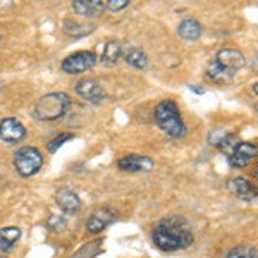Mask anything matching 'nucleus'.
I'll list each match as a JSON object with an SVG mask.
<instances>
[{
  "label": "nucleus",
  "mask_w": 258,
  "mask_h": 258,
  "mask_svg": "<svg viewBox=\"0 0 258 258\" xmlns=\"http://www.w3.org/2000/svg\"><path fill=\"white\" fill-rule=\"evenodd\" d=\"M152 239L160 251L172 253L188 248L193 243L195 234L188 219L181 215H170L157 222L152 232Z\"/></svg>",
  "instance_id": "nucleus-1"
},
{
  "label": "nucleus",
  "mask_w": 258,
  "mask_h": 258,
  "mask_svg": "<svg viewBox=\"0 0 258 258\" xmlns=\"http://www.w3.org/2000/svg\"><path fill=\"white\" fill-rule=\"evenodd\" d=\"M153 119H155L157 126L170 138H182L186 135V124L174 100H162L155 107Z\"/></svg>",
  "instance_id": "nucleus-2"
},
{
  "label": "nucleus",
  "mask_w": 258,
  "mask_h": 258,
  "mask_svg": "<svg viewBox=\"0 0 258 258\" xmlns=\"http://www.w3.org/2000/svg\"><path fill=\"white\" fill-rule=\"evenodd\" d=\"M69 107H71V98L68 93H64V91L48 93L35 103L31 115L38 120H57L62 115H66Z\"/></svg>",
  "instance_id": "nucleus-3"
},
{
  "label": "nucleus",
  "mask_w": 258,
  "mask_h": 258,
  "mask_svg": "<svg viewBox=\"0 0 258 258\" xmlns=\"http://www.w3.org/2000/svg\"><path fill=\"white\" fill-rule=\"evenodd\" d=\"M43 165V157H41L40 150L33 147H24L21 148L14 155V167L16 172L23 177H30L33 174H36Z\"/></svg>",
  "instance_id": "nucleus-4"
},
{
  "label": "nucleus",
  "mask_w": 258,
  "mask_h": 258,
  "mask_svg": "<svg viewBox=\"0 0 258 258\" xmlns=\"http://www.w3.org/2000/svg\"><path fill=\"white\" fill-rule=\"evenodd\" d=\"M98 62L97 53L90 52V50H85V52H76L73 55L66 57L62 60V71L68 74H81L86 73V71L93 69Z\"/></svg>",
  "instance_id": "nucleus-5"
},
{
  "label": "nucleus",
  "mask_w": 258,
  "mask_h": 258,
  "mask_svg": "<svg viewBox=\"0 0 258 258\" xmlns=\"http://www.w3.org/2000/svg\"><path fill=\"white\" fill-rule=\"evenodd\" d=\"M214 60L217 62V64L224 71H227L229 74H232V76H236V73L243 69L244 64H246V59H244V55L239 52V50H236V48H222V50H219V52L215 53Z\"/></svg>",
  "instance_id": "nucleus-6"
},
{
  "label": "nucleus",
  "mask_w": 258,
  "mask_h": 258,
  "mask_svg": "<svg viewBox=\"0 0 258 258\" xmlns=\"http://www.w3.org/2000/svg\"><path fill=\"white\" fill-rule=\"evenodd\" d=\"M255 157H256V145L243 141V143L236 145L234 150L229 153L227 160H229V164H231V167L241 169V167H246V165L251 164V160L255 159Z\"/></svg>",
  "instance_id": "nucleus-7"
},
{
  "label": "nucleus",
  "mask_w": 258,
  "mask_h": 258,
  "mask_svg": "<svg viewBox=\"0 0 258 258\" xmlns=\"http://www.w3.org/2000/svg\"><path fill=\"white\" fill-rule=\"evenodd\" d=\"M74 90H76V93L80 95L83 100L91 102V103H100V102H103V100L107 98L105 90H103L95 80H86V78H85V80L76 83Z\"/></svg>",
  "instance_id": "nucleus-8"
},
{
  "label": "nucleus",
  "mask_w": 258,
  "mask_h": 258,
  "mask_svg": "<svg viewBox=\"0 0 258 258\" xmlns=\"http://www.w3.org/2000/svg\"><path fill=\"white\" fill-rule=\"evenodd\" d=\"M26 136V127L14 117H7L0 122V140L6 143H19Z\"/></svg>",
  "instance_id": "nucleus-9"
},
{
  "label": "nucleus",
  "mask_w": 258,
  "mask_h": 258,
  "mask_svg": "<svg viewBox=\"0 0 258 258\" xmlns=\"http://www.w3.org/2000/svg\"><path fill=\"white\" fill-rule=\"evenodd\" d=\"M117 167L124 172H148L153 169V160L147 155H126L117 162Z\"/></svg>",
  "instance_id": "nucleus-10"
},
{
  "label": "nucleus",
  "mask_w": 258,
  "mask_h": 258,
  "mask_svg": "<svg viewBox=\"0 0 258 258\" xmlns=\"http://www.w3.org/2000/svg\"><path fill=\"white\" fill-rule=\"evenodd\" d=\"M227 189L231 191L234 197H238L244 202H251L256 198V186L251 184L248 179L244 177H234L227 181Z\"/></svg>",
  "instance_id": "nucleus-11"
},
{
  "label": "nucleus",
  "mask_w": 258,
  "mask_h": 258,
  "mask_svg": "<svg viewBox=\"0 0 258 258\" xmlns=\"http://www.w3.org/2000/svg\"><path fill=\"white\" fill-rule=\"evenodd\" d=\"M114 219H115V214L112 210L98 209L90 215L88 220H86V229H88L91 234H98V232L103 231L109 224L114 222Z\"/></svg>",
  "instance_id": "nucleus-12"
},
{
  "label": "nucleus",
  "mask_w": 258,
  "mask_h": 258,
  "mask_svg": "<svg viewBox=\"0 0 258 258\" xmlns=\"http://www.w3.org/2000/svg\"><path fill=\"white\" fill-rule=\"evenodd\" d=\"M73 9L83 18H98L105 11L103 0H73Z\"/></svg>",
  "instance_id": "nucleus-13"
},
{
  "label": "nucleus",
  "mask_w": 258,
  "mask_h": 258,
  "mask_svg": "<svg viewBox=\"0 0 258 258\" xmlns=\"http://www.w3.org/2000/svg\"><path fill=\"white\" fill-rule=\"evenodd\" d=\"M55 202L59 205V209L66 214H76L81 207V202L78 198V195L71 189H60L55 195Z\"/></svg>",
  "instance_id": "nucleus-14"
},
{
  "label": "nucleus",
  "mask_w": 258,
  "mask_h": 258,
  "mask_svg": "<svg viewBox=\"0 0 258 258\" xmlns=\"http://www.w3.org/2000/svg\"><path fill=\"white\" fill-rule=\"evenodd\" d=\"M207 80L210 83H214V85H219V86H226V85H231L232 81H234V76L232 74H229L227 71H224L220 66L212 59L209 62V66H207Z\"/></svg>",
  "instance_id": "nucleus-15"
},
{
  "label": "nucleus",
  "mask_w": 258,
  "mask_h": 258,
  "mask_svg": "<svg viewBox=\"0 0 258 258\" xmlns=\"http://www.w3.org/2000/svg\"><path fill=\"white\" fill-rule=\"evenodd\" d=\"M122 57V47H120L119 41H107L103 45V50H102V55H100V62L107 68H112L119 62V59Z\"/></svg>",
  "instance_id": "nucleus-16"
},
{
  "label": "nucleus",
  "mask_w": 258,
  "mask_h": 258,
  "mask_svg": "<svg viewBox=\"0 0 258 258\" xmlns=\"http://www.w3.org/2000/svg\"><path fill=\"white\" fill-rule=\"evenodd\" d=\"M124 60H126L127 66L138 71H145L148 68V55L138 47H129L124 52Z\"/></svg>",
  "instance_id": "nucleus-17"
},
{
  "label": "nucleus",
  "mask_w": 258,
  "mask_h": 258,
  "mask_svg": "<svg viewBox=\"0 0 258 258\" xmlns=\"http://www.w3.org/2000/svg\"><path fill=\"white\" fill-rule=\"evenodd\" d=\"M177 33H179L181 38L193 41V40H198L200 36H202L203 30H202V24H200L197 19L188 18V19L181 21V24H179V28H177Z\"/></svg>",
  "instance_id": "nucleus-18"
},
{
  "label": "nucleus",
  "mask_w": 258,
  "mask_h": 258,
  "mask_svg": "<svg viewBox=\"0 0 258 258\" xmlns=\"http://www.w3.org/2000/svg\"><path fill=\"white\" fill-rule=\"evenodd\" d=\"M21 238V231L19 227H4L0 229V251H7L14 246Z\"/></svg>",
  "instance_id": "nucleus-19"
},
{
  "label": "nucleus",
  "mask_w": 258,
  "mask_h": 258,
  "mask_svg": "<svg viewBox=\"0 0 258 258\" xmlns=\"http://www.w3.org/2000/svg\"><path fill=\"white\" fill-rule=\"evenodd\" d=\"M227 258H258L255 246H238L227 253Z\"/></svg>",
  "instance_id": "nucleus-20"
},
{
  "label": "nucleus",
  "mask_w": 258,
  "mask_h": 258,
  "mask_svg": "<svg viewBox=\"0 0 258 258\" xmlns=\"http://www.w3.org/2000/svg\"><path fill=\"white\" fill-rule=\"evenodd\" d=\"M74 138V135H71V133H60L59 136H55L52 141L48 143V152L50 153H55L57 150H59L62 145L66 143V141H69V140H73Z\"/></svg>",
  "instance_id": "nucleus-21"
},
{
  "label": "nucleus",
  "mask_w": 258,
  "mask_h": 258,
  "mask_svg": "<svg viewBox=\"0 0 258 258\" xmlns=\"http://www.w3.org/2000/svg\"><path fill=\"white\" fill-rule=\"evenodd\" d=\"M129 6V0H107V6L112 12H119Z\"/></svg>",
  "instance_id": "nucleus-22"
},
{
  "label": "nucleus",
  "mask_w": 258,
  "mask_h": 258,
  "mask_svg": "<svg viewBox=\"0 0 258 258\" xmlns=\"http://www.w3.org/2000/svg\"><path fill=\"white\" fill-rule=\"evenodd\" d=\"M226 135H227V133L224 131V129H215V131L209 136V141H210L212 145H215V147H217V145L220 143V141H222V138Z\"/></svg>",
  "instance_id": "nucleus-23"
},
{
  "label": "nucleus",
  "mask_w": 258,
  "mask_h": 258,
  "mask_svg": "<svg viewBox=\"0 0 258 258\" xmlns=\"http://www.w3.org/2000/svg\"><path fill=\"white\" fill-rule=\"evenodd\" d=\"M0 38H2V35H0Z\"/></svg>",
  "instance_id": "nucleus-24"
}]
</instances>
